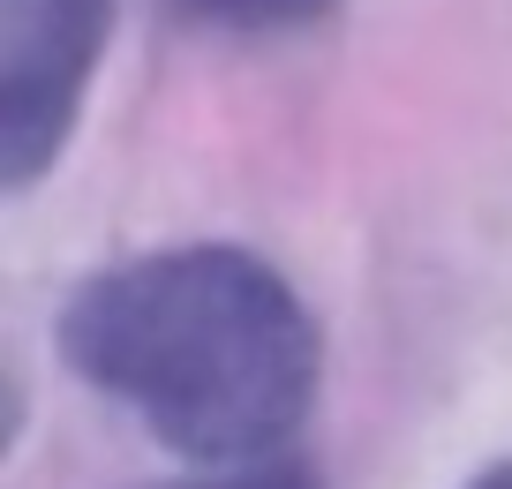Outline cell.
I'll list each match as a JSON object with an SVG mask.
<instances>
[{"label":"cell","mask_w":512,"mask_h":489,"mask_svg":"<svg viewBox=\"0 0 512 489\" xmlns=\"http://www.w3.org/2000/svg\"><path fill=\"white\" fill-rule=\"evenodd\" d=\"M61 354L83 384L121 399L166 452L256 467L317 407V324L302 294L249 249L128 256L68 294Z\"/></svg>","instance_id":"obj_1"},{"label":"cell","mask_w":512,"mask_h":489,"mask_svg":"<svg viewBox=\"0 0 512 489\" xmlns=\"http://www.w3.org/2000/svg\"><path fill=\"white\" fill-rule=\"evenodd\" d=\"M467 489H512V459H505V467H482Z\"/></svg>","instance_id":"obj_5"},{"label":"cell","mask_w":512,"mask_h":489,"mask_svg":"<svg viewBox=\"0 0 512 489\" xmlns=\"http://www.w3.org/2000/svg\"><path fill=\"white\" fill-rule=\"evenodd\" d=\"M174 489H317L309 474L287 467H234V474H211V482H174Z\"/></svg>","instance_id":"obj_4"},{"label":"cell","mask_w":512,"mask_h":489,"mask_svg":"<svg viewBox=\"0 0 512 489\" xmlns=\"http://www.w3.org/2000/svg\"><path fill=\"white\" fill-rule=\"evenodd\" d=\"M113 0H0V181L31 189L61 158L106 53Z\"/></svg>","instance_id":"obj_2"},{"label":"cell","mask_w":512,"mask_h":489,"mask_svg":"<svg viewBox=\"0 0 512 489\" xmlns=\"http://www.w3.org/2000/svg\"><path fill=\"white\" fill-rule=\"evenodd\" d=\"M339 0H166V16L189 23V31H302V23L332 16Z\"/></svg>","instance_id":"obj_3"}]
</instances>
